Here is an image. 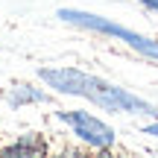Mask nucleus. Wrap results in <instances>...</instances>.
I'll use <instances>...</instances> for the list:
<instances>
[{"label": "nucleus", "mask_w": 158, "mask_h": 158, "mask_svg": "<svg viewBox=\"0 0 158 158\" xmlns=\"http://www.w3.org/2000/svg\"><path fill=\"white\" fill-rule=\"evenodd\" d=\"M38 79L50 91L64 97H82V100L100 106L102 111L111 114H141V117H158V108L149 100L108 82L102 76H94L79 68H41Z\"/></svg>", "instance_id": "f257e3e1"}, {"label": "nucleus", "mask_w": 158, "mask_h": 158, "mask_svg": "<svg viewBox=\"0 0 158 158\" xmlns=\"http://www.w3.org/2000/svg\"><path fill=\"white\" fill-rule=\"evenodd\" d=\"M59 21L70 23V27H79V29H91V32H100V35H108V38H117L123 41L129 50H135L138 56L149 59V62L158 64V38H149V35H141L135 29H126L120 23H114L111 18H102V15H94V12H85V9H59L56 12Z\"/></svg>", "instance_id": "f03ea898"}, {"label": "nucleus", "mask_w": 158, "mask_h": 158, "mask_svg": "<svg viewBox=\"0 0 158 158\" xmlns=\"http://www.w3.org/2000/svg\"><path fill=\"white\" fill-rule=\"evenodd\" d=\"M56 117L70 129V135H73L76 141H82L85 147H91V149H102V152H106V149H111L114 143H117V132L102 117L85 111V108H64V111H56Z\"/></svg>", "instance_id": "7ed1b4c3"}, {"label": "nucleus", "mask_w": 158, "mask_h": 158, "mask_svg": "<svg viewBox=\"0 0 158 158\" xmlns=\"http://www.w3.org/2000/svg\"><path fill=\"white\" fill-rule=\"evenodd\" d=\"M3 102L9 108H23V106H38V102H50L47 88H38L32 82H15L12 88H6Z\"/></svg>", "instance_id": "20e7f679"}, {"label": "nucleus", "mask_w": 158, "mask_h": 158, "mask_svg": "<svg viewBox=\"0 0 158 158\" xmlns=\"http://www.w3.org/2000/svg\"><path fill=\"white\" fill-rule=\"evenodd\" d=\"M0 152H9V155H44L47 152V143L41 141L35 132H27V135H21L18 141L0 147Z\"/></svg>", "instance_id": "39448f33"}, {"label": "nucleus", "mask_w": 158, "mask_h": 158, "mask_svg": "<svg viewBox=\"0 0 158 158\" xmlns=\"http://www.w3.org/2000/svg\"><path fill=\"white\" fill-rule=\"evenodd\" d=\"M141 132H143V135H149V138H158V117H152V123H147Z\"/></svg>", "instance_id": "423d86ee"}, {"label": "nucleus", "mask_w": 158, "mask_h": 158, "mask_svg": "<svg viewBox=\"0 0 158 158\" xmlns=\"http://www.w3.org/2000/svg\"><path fill=\"white\" fill-rule=\"evenodd\" d=\"M138 3H141L143 9H149V12H158V0H138Z\"/></svg>", "instance_id": "0eeeda50"}]
</instances>
